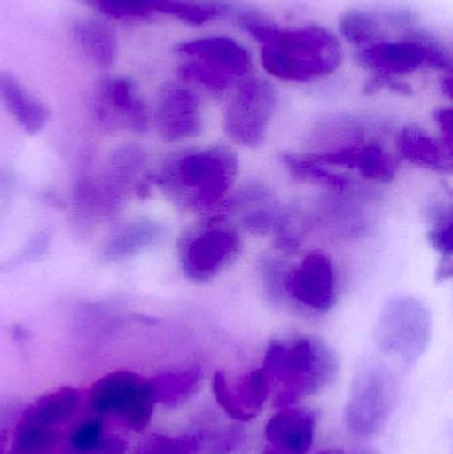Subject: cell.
I'll list each match as a JSON object with an SVG mask.
<instances>
[{
  "mask_svg": "<svg viewBox=\"0 0 453 454\" xmlns=\"http://www.w3.org/2000/svg\"><path fill=\"white\" fill-rule=\"evenodd\" d=\"M263 71L282 82L313 84L329 79L345 63V45L322 24L278 26L258 44Z\"/></svg>",
  "mask_w": 453,
  "mask_h": 454,
  "instance_id": "cell-1",
  "label": "cell"
},
{
  "mask_svg": "<svg viewBox=\"0 0 453 454\" xmlns=\"http://www.w3.org/2000/svg\"><path fill=\"white\" fill-rule=\"evenodd\" d=\"M175 53L181 59L178 80L212 95L230 92L253 74L254 67L249 48L229 35H202L184 40L176 45Z\"/></svg>",
  "mask_w": 453,
  "mask_h": 454,
  "instance_id": "cell-2",
  "label": "cell"
},
{
  "mask_svg": "<svg viewBox=\"0 0 453 454\" xmlns=\"http://www.w3.org/2000/svg\"><path fill=\"white\" fill-rule=\"evenodd\" d=\"M262 368L271 383L281 386L276 407L287 408L326 388L337 375L338 362L324 341L300 338L292 343L270 344Z\"/></svg>",
  "mask_w": 453,
  "mask_h": 454,
  "instance_id": "cell-3",
  "label": "cell"
},
{
  "mask_svg": "<svg viewBox=\"0 0 453 454\" xmlns=\"http://www.w3.org/2000/svg\"><path fill=\"white\" fill-rule=\"evenodd\" d=\"M356 64L371 76L402 80L418 72H452L451 51L419 23L355 51Z\"/></svg>",
  "mask_w": 453,
  "mask_h": 454,
  "instance_id": "cell-4",
  "label": "cell"
},
{
  "mask_svg": "<svg viewBox=\"0 0 453 454\" xmlns=\"http://www.w3.org/2000/svg\"><path fill=\"white\" fill-rule=\"evenodd\" d=\"M237 172L236 154L223 146H212L178 159L168 180L189 209L207 213L223 207Z\"/></svg>",
  "mask_w": 453,
  "mask_h": 454,
  "instance_id": "cell-5",
  "label": "cell"
},
{
  "mask_svg": "<svg viewBox=\"0 0 453 454\" xmlns=\"http://www.w3.org/2000/svg\"><path fill=\"white\" fill-rule=\"evenodd\" d=\"M277 108L278 92L273 82L249 74L229 92L223 109V132L237 145L258 148L265 143Z\"/></svg>",
  "mask_w": 453,
  "mask_h": 454,
  "instance_id": "cell-6",
  "label": "cell"
},
{
  "mask_svg": "<svg viewBox=\"0 0 453 454\" xmlns=\"http://www.w3.org/2000/svg\"><path fill=\"white\" fill-rule=\"evenodd\" d=\"M398 397V386L385 365L369 364L354 379L345 423L354 436L369 439L387 426Z\"/></svg>",
  "mask_w": 453,
  "mask_h": 454,
  "instance_id": "cell-7",
  "label": "cell"
},
{
  "mask_svg": "<svg viewBox=\"0 0 453 454\" xmlns=\"http://www.w3.org/2000/svg\"><path fill=\"white\" fill-rule=\"evenodd\" d=\"M431 339V317L425 304L409 296L391 299L378 317V348L404 364L417 362Z\"/></svg>",
  "mask_w": 453,
  "mask_h": 454,
  "instance_id": "cell-8",
  "label": "cell"
},
{
  "mask_svg": "<svg viewBox=\"0 0 453 454\" xmlns=\"http://www.w3.org/2000/svg\"><path fill=\"white\" fill-rule=\"evenodd\" d=\"M88 404L96 415L114 416L127 428L141 432L151 423L157 402L151 379L119 371L93 384Z\"/></svg>",
  "mask_w": 453,
  "mask_h": 454,
  "instance_id": "cell-9",
  "label": "cell"
},
{
  "mask_svg": "<svg viewBox=\"0 0 453 454\" xmlns=\"http://www.w3.org/2000/svg\"><path fill=\"white\" fill-rule=\"evenodd\" d=\"M241 250V237L231 227H201L183 240L181 266L189 279L210 282L231 266Z\"/></svg>",
  "mask_w": 453,
  "mask_h": 454,
  "instance_id": "cell-10",
  "label": "cell"
},
{
  "mask_svg": "<svg viewBox=\"0 0 453 454\" xmlns=\"http://www.w3.org/2000/svg\"><path fill=\"white\" fill-rule=\"evenodd\" d=\"M281 287L302 309L314 314H326L337 303L334 262L324 251H311L284 274Z\"/></svg>",
  "mask_w": 453,
  "mask_h": 454,
  "instance_id": "cell-11",
  "label": "cell"
},
{
  "mask_svg": "<svg viewBox=\"0 0 453 454\" xmlns=\"http://www.w3.org/2000/svg\"><path fill=\"white\" fill-rule=\"evenodd\" d=\"M156 121L168 141H184L201 133L204 119L199 93L185 82H167L160 90Z\"/></svg>",
  "mask_w": 453,
  "mask_h": 454,
  "instance_id": "cell-12",
  "label": "cell"
},
{
  "mask_svg": "<svg viewBox=\"0 0 453 454\" xmlns=\"http://www.w3.org/2000/svg\"><path fill=\"white\" fill-rule=\"evenodd\" d=\"M316 427L313 411L282 408L266 426V454H308L314 444Z\"/></svg>",
  "mask_w": 453,
  "mask_h": 454,
  "instance_id": "cell-13",
  "label": "cell"
},
{
  "mask_svg": "<svg viewBox=\"0 0 453 454\" xmlns=\"http://www.w3.org/2000/svg\"><path fill=\"white\" fill-rule=\"evenodd\" d=\"M69 34L77 51L90 63L100 68L113 66L119 53V39L111 24L96 18L77 19Z\"/></svg>",
  "mask_w": 453,
  "mask_h": 454,
  "instance_id": "cell-14",
  "label": "cell"
},
{
  "mask_svg": "<svg viewBox=\"0 0 453 454\" xmlns=\"http://www.w3.org/2000/svg\"><path fill=\"white\" fill-rule=\"evenodd\" d=\"M399 153L410 164L431 172L446 173L451 170V152L443 141L418 127L407 125L396 138Z\"/></svg>",
  "mask_w": 453,
  "mask_h": 454,
  "instance_id": "cell-15",
  "label": "cell"
},
{
  "mask_svg": "<svg viewBox=\"0 0 453 454\" xmlns=\"http://www.w3.org/2000/svg\"><path fill=\"white\" fill-rule=\"evenodd\" d=\"M340 167L354 169L375 183H391L398 172L393 154L377 141H354L340 152Z\"/></svg>",
  "mask_w": 453,
  "mask_h": 454,
  "instance_id": "cell-16",
  "label": "cell"
},
{
  "mask_svg": "<svg viewBox=\"0 0 453 454\" xmlns=\"http://www.w3.org/2000/svg\"><path fill=\"white\" fill-rule=\"evenodd\" d=\"M394 32L385 12L364 8L346 10L338 20V36L355 51L369 47Z\"/></svg>",
  "mask_w": 453,
  "mask_h": 454,
  "instance_id": "cell-17",
  "label": "cell"
},
{
  "mask_svg": "<svg viewBox=\"0 0 453 454\" xmlns=\"http://www.w3.org/2000/svg\"><path fill=\"white\" fill-rule=\"evenodd\" d=\"M154 16L175 19L188 26L202 27L233 15L229 0H149Z\"/></svg>",
  "mask_w": 453,
  "mask_h": 454,
  "instance_id": "cell-18",
  "label": "cell"
},
{
  "mask_svg": "<svg viewBox=\"0 0 453 454\" xmlns=\"http://www.w3.org/2000/svg\"><path fill=\"white\" fill-rule=\"evenodd\" d=\"M98 111L103 114H121L128 121L143 129L148 120L145 104L136 96V87L127 77H112L100 82L98 90Z\"/></svg>",
  "mask_w": 453,
  "mask_h": 454,
  "instance_id": "cell-19",
  "label": "cell"
},
{
  "mask_svg": "<svg viewBox=\"0 0 453 454\" xmlns=\"http://www.w3.org/2000/svg\"><path fill=\"white\" fill-rule=\"evenodd\" d=\"M66 439L61 428L43 423L27 410L16 426L10 454H55Z\"/></svg>",
  "mask_w": 453,
  "mask_h": 454,
  "instance_id": "cell-20",
  "label": "cell"
},
{
  "mask_svg": "<svg viewBox=\"0 0 453 454\" xmlns=\"http://www.w3.org/2000/svg\"><path fill=\"white\" fill-rule=\"evenodd\" d=\"M0 98L28 132H37L47 121L45 106L27 92L20 82L8 72H0Z\"/></svg>",
  "mask_w": 453,
  "mask_h": 454,
  "instance_id": "cell-21",
  "label": "cell"
},
{
  "mask_svg": "<svg viewBox=\"0 0 453 454\" xmlns=\"http://www.w3.org/2000/svg\"><path fill=\"white\" fill-rule=\"evenodd\" d=\"M66 454H122L127 444L119 437H108L100 416H92L69 432L64 444Z\"/></svg>",
  "mask_w": 453,
  "mask_h": 454,
  "instance_id": "cell-22",
  "label": "cell"
},
{
  "mask_svg": "<svg viewBox=\"0 0 453 454\" xmlns=\"http://www.w3.org/2000/svg\"><path fill=\"white\" fill-rule=\"evenodd\" d=\"M202 372L199 368L167 372L151 379L157 404L176 408L191 399L201 383Z\"/></svg>",
  "mask_w": 453,
  "mask_h": 454,
  "instance_id": "cell-23",
  "label": "cell"
},
{
  "mask_svg": "<svg viewBox=\"0 0 453 454\" xmlns=\"http://www.w3.org/2000/svg\"><path fill=\"white\" fill-rule=\"evenodd\" d=\"M80 405L82 394L77 389L61 388L40 397L28 411L43 423L61 428L76 416Z\"/></svg>",
  "mask_w": 453,
  "mask_h": 454,
  "instance_id": "cell-24",
  "label": "cell"
},
{
  "mask_svg": "<svg viewBox=\"0 0 453 454\" xmlns=\"http://www.w3.org/2000/svg\"><path fill=\"white\" fill-rule=\"evenodd\" d=\"M271 380L268 372L262 367L250 371L246 375L237 380L234 386L230 384L231 394L239 410L252 420L263 408L271 389Z\"/></svg>",
  "mask_w": 453,
  "mask_h": 454,
  "instance_id": "cell-25",
  "label": "cell"
},
{
  "mask_svg": "<svg viewBox=\"0 0 453 454\" xmlns=\"http://www.w3.org/2000/svg\"><path fill=\"white\" fill-rule=\"evenodd\" d=\"M284 162L289 168L290 173L298 180L316 184V185H322L335 192L348 191L350 189L351 185L348 178L337 175V173L330 172L324 165L318 164V162L313 161V160L285 156Z\"/></svg>",
  "mask_w": 453,
  "mask_h": 454,
  "instance_id": "cell-26",
  "label": "cell"
},
{
  "mask_svg": "<svg viewBox=\"0 0 453 454\" xmlns=\"http://www.w3.org/2000/svg\"><path fill=\"white\" fill-rule=\"evenodd\" d=\"M106 19L140 21L154 18L149 0H77Z\"/></svg>",
  "mask_w": 453,
  "mask_h": 454,
  "instance_id": "cell-27",
  "label": "cell"
},
{
  "mask_svg": "<svg viewBox=\"0 0 453 454\" xmlns=\"http://www.w3.org/2000/svg\"><path fill=\"white\" fill-rule=\"evenodd\" d=\"M202 445V434H184L178 437L152 434L138 448L137 454H199Z\"/></svg>",
  "mask_w": 453,
  "mask_h": 454,
  "instance_id": "cell-28",
  "label": "cell"
},
{
  "mask_svg": "<svg viewBox=\"0 0 453 454\" xmlns=\"http://www.w3.org/2000/svg\"><path fill=\"white\" fill-rule=\"evenodd\" d=\"M452 213L451 210L436 209L433 213V226H431V242L436 250L449 255L452 251Z\"/></svg>",
  "mask_w": 453,
  "mask_h": 454,
  "instance_id": "cell-29",
  "label": "cell"
},
{
  "mask_svg": "<svg viewBox=\"0 0 453 454\" xmlns=\"http://www.w3.org/2000/svg\"><path fill=\"white\" fill-rule=\"evenodd\" d=\"M213 392H215V400L218 405L230 416L233 420L239 421V423H247V418L244 415L236 400H234L233 394H231L230 384H229L228 378L225 372L218 371L213 379Z\"/></svg>",
  "mask_w": 453,
  "mask_h": 454,
  "instance_id": "cell-30",
  "label": "cell"
},
{
  "mask_svg": "<svg viewBox=\"0 0 453 454\" xmlns=\"http://www.w3.org/2000/svg\"><path fill=\"white\" fill-rule=\"evenodd\" d=\"M453 116L451 109H439L436 112V122L443 133V143L446 144L447 148L452 151V125Z\"/></svg>",
  "mask_w": 453,
  "mask_h": 454,
  "instance_id": "cell-31",
  "label": "cell"
},
{
  "mask_svg": "<svg viewBox=\"0 0 453 454\" xmlns=\"http://www.w3.org/2000/svg\"><path fill=\"white\" fill-rule=\"evenodd\" d=\"M346 454H380L378 452L377 450H374V448L370 447H358L354 448L353 450H350V452Z\"/></svg>",
  "mask_w": 453,
  "mask_h": 454,
  "instance_id": "cell-32",
  "label": "cell"
},
{
  "mask_svg": "<svg viewBox=\"0 0 453 454\" xmlns=\"http://www.w3.org/2000/svg\"><path fill=\"white\" fill-rule=\"evenodd\" d=\"M319 454H346V453L340 450H324V452H321Z\"/></svg>",
  "mask_w": 453,
  "mask_h": 454,
  "instance_id": "cell-33",
  "label": "cell"
}]
</instances>
